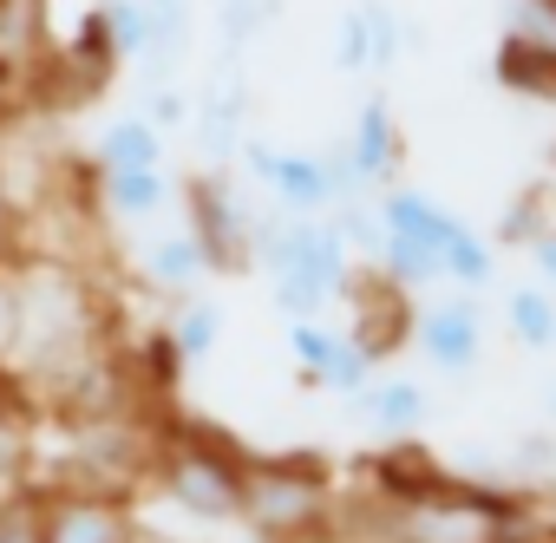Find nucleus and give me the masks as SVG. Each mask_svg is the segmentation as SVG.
<instances>
[{
    "label": "nucleus",
    "instance_id": "obj_33",
    "mask_svg": "<svg viewBox=\"0 0 556 543\" xmlns=\"http://www.w3.org/2000/svg\"><path fill=\"white\" fill-rule=\"evenodd\" d=\"M14 223H21V210H14V197H8V184H0V262L14 255Z\"/></svg>",
    "mask_w": 556,
    "mask_h": 543
},
{
    "label": "nucleus",
    "instance_id": "obj_13",
    "mask_svg": "<svg viewBox=\"0 0 556 543\" xmlns=\"http://www.w3.org/2000/svg\"><path fill=\"white\" fill-rule=\"evenodd\" d=\"M497 86L556 105V34H504L497 40Z\"/></svg>",
    "mask_w": 556,
    "mask_h": 543
},
{
    "label": "nucleus",
    "instance_id": "obj_23",
    "mask_svg": "<svg viewBox=\"0 0 556 543\" xmlns=\"http://www.w3.org/2000/svg\"><path fill=\"white\" fill-rule=\"evenodd\" d=\"M334 348H341V328H328L321 315L289 321V354H295V367H302V380H308V387L321 380V367L334 361Z\"/></svg>",
    "mask_w": 556,
    "mask_h": 543
},
{
    "label": "nucleus",
    "instance_id": "obj_9",
    "mask_svg": "<svg viewBox=\"0 0 556 543\" xmlns=\"http://www.w3.org/2000/svg\"><path fill=\"white\" fill-rule=\"evenodd\" d=\"M242 125H249V73H242V60L216 53V73L203 86V105H197V144H203L210 171L236 164V144L249 138Z\"/></svg>",
    "mask_w": 556,
    "mask_h": 543
},
{
    "label": "nucleus",
    "instance_id": "obj_38",
    "mask_svg": "<svg viewBox=\"0 0 556 543\" xmlns=\"http://www.w3.org/2000/svg\"><path fill=\"white\" fill-rule=\"evenodd\" d=\"M216 8H223V0H216Z\"/></svg>",
    "mask_w": 556,
    "mask_h": 543
},
{
    "label": "nucleus",
    "instance_id": "obj_18",
    "mask_svg": "<svg viewBox=\"0 0 556 543\" xmlns=\"http://www.w3.org/2000/svg\"><path fill=\"white\" fill-rule=\"evenodd\" d=\"M184 308H177V321L164 328L170 334V348H177V361L184 367H197V361H210V348L223 341V308L216 302H203V295H177Z\"/></svg>",
    "mask_w": 556,
    "mask_h": 543
},
{
    "label": "nucleus",
    "instance_id": "obj_19",
    "mask_svg": "<svg viewBox=\"0 0 556 543\" xmlns=\"http://www.w3.org/2000/svg\"><path fill=\"white\" fill-rule=\"evenodd\" d=\"M439 262H445V282H458V289H484L497 276V249L465 223H452V236L439 242Z\"/></svg>",
    "mask_w": 556,
    "mask_h": 543
},
{
    "label": "nucleus",
    "instance_id": "obj_16",
    "mask_svg": "<svg viewBox=\"0 0 556 543\" xmlns=\"http://www.w3.org/2000/svg\"><path fill=\"white\" fill-rule=\"evenodd\" d=\"M99 197H105L112 216L144 223V216H157V210L170 203V177H164V164H144V171H99Z\"/></svg>",
    "mask_w": 556,
    "mask_h": 543
},
{
    "label": "nucleus",
    "instance_id": "obj_35",
    "mask_svg": "<svg viewBox=\"0 0 556 543\" xmlns=\"http://www.w3.org/2000/svg\"><path fill=\"white\" fill-rule=\"evenodd\" d=\"M543 406H549V426H556V380L543 387Z\"/></svg>",
    "mask_w": 556,
    "mask_h": 543
},
{
    "label": "nucleus",
    "instance_id": "obj_1",
    "mask_svg": "<svg viewBox=\"0 0 556 543\" xmlns=\"http://www.w3.org/2000/svg\"><path fill=\"white\" fill-rule=\"evenodd\" d=\"M14 262V295H21V334L14 367L34 387H66L92 361H105V308L79 262L66 255H8Z\"/></svg>",
    "mask_w": 556,
    "mask_h": 543
},
{
    "label": "nucleus",
    "instance_id": "obj_8",
    "mask_svg": "<svg viewBox=\"0 0 556 543\" xmlns=\"http://www.w3.org/2000/svg\"><path fill=\"white\" fill-rule=\"evenodd\" d=\"M53 66V21L47 0H0V92L21 99Z\"/></svg>",
    "mask_w": 556,
    "mask_h": 543
},
{
    "label": "nucleus",
    "instance_id": "obj_4",
    "mask_svg": "<svg viewBox=\"0 0 556 543\" xmlns=\"http://www.w3.org/2000/svg\"><path fill=\"white\" fill-rule=\"evenodd\" d=\"M242 465H249V452L203 419H184L151 445V478L164 484V497L177 510H190L203 523H229L242 510Z\"/></svg>",
    "mask_w": 556,
    "mask_h": 543
},
{
    "label": "nucleus",
    "instance_id": "obj_31",
    "mask_svg": "<svg viewBox=\"0 0 556 543\" xmlns=\"http://www.w3.org/2000/svg\"><path fill=\"white\" fill-rule=\"evenodd\" d=\"M517 471H556V439L549 432H530V439H517V458H510Z\"/></svg>",
    "mask_w": 556,
    "mask_h": 543
},
{
    "label": "nucleus",
    "instance_id": "obj_5",
    "mask_svg": "<svg viewBox=\"0 0 556 543\" xmlns=\"http://www.w3.org/2000/svg\"><path fill=\"white\" fill-rule=\"evenodd\" d=\"M184 210H190V236L210 255V276H242L249 268V216H255L242 203V190L223 171H210V177L184 184Z\"/></svg>",
    "mask_w": 556,
    "mask_h": 543
},
{
    "label": "nucleus",
    "instance_id": "obj_26",
    "mask_svg": "<svg viewBox=\"0 0 556 543\" xmlns=\"http://www.w3.org/2000/svg\"><path fill=\"white\" fill-rule=\"evenodd\" d=\"M374 367H380V361H374L361 341H348V334H341V348H334V361L321 367V380H315V387H321V393H348V400H354V393L374 380Z\"/></svg>",
    "mask_w": 556,
    "mask_h": 543
},
{
    "label": "nucleus",
    "instance_id": "obj_32",
    "mask_svg": "<svg viewBox=\"0 0 556 543\" xmlns=\"http://www.w3.org/2000/svg\"><path fill=\"white\" fill-rule=\"evenodd\" d=\"M523 249H530V262H536V276H543V282L556 289V229H543V236H530Z\"/></svg>",
    "mask_w": 556,
    "mask_h": 543
},
{
    "label": "nucleus",
    "instance_id": "obj_30",
    "mask_svg": "<svg viewBox=\"0 0 556 543\" xmlns=\"http://www.w3.org/2000/svg\"><path fill=\"white\" fill-rule=\"evenodd\" d=\"M184 112H190V105H184V92H177L170 79H151V92H144V112H138V118H151L157 131H170V125H184Z\"/></svg>",
    "mask_w": 556,
    "mask_h": 543
},
{
    "label": "nucleus",
    "instance_id": "obj_17",
    "mask_svg": "<svg viewBox=\"0 0 556 543\" xmlns=\"http://www.w3.org/2000/svg\"><path fill=\"white\" fill-rule=\"evenodd\" d=\"M92 164H99V171H144V164H164V131H157L151 118H118V125H105Z\"/></svg>",
    "mask_w": 556,
    "mask_h": 543
},
{
    "label": "nucleus",
    "instance_id": "obj_20",
    "mask_svg": "<svg viewBox=\"0 0 556 543\" xmlns=\"http://www.w3.org/2000/svg\"><path fill=\"white\" fill-rule=\"evenodd\" d=\"M504 315H510V334L523 348H556V295L549 289H510Z\"/></svg>",
    "mask_w": 556,
    "mask_h": 543
},
{
    "label": "nucleus",
    "instance_id": "obj_6",
    "mask_svg": "<svg viewBox=\"0 0 556 543\" xmlns=\"http://www.w3.org/2000/svg\"><path fill=\"white\" fill-rule=\"evenodd\" d=\"M236 157L275 197V210H289V216H328L334 210V171H328L321 151H275L262 138H242Z\"/></svg>",
    "mask_w": 556,
    "mask_h": 543
},
{
    "label": "nucleus",
    "instance_id": "obj_24",
    "mask_svg": "<svg viewBox=\"0 0 556 543\" xmlns=\"http://www.w3.org/2000/svg\"><path fill=\"white\" fill-rule=\"evenodd\" d=\"M361 21H367V73H387L406 53V27L387 0H361Z\"/></svg>",
    "mask_w": 556,
    "mask_h": 543
},
{
    "label": "nucleus",
    "instance_id": "obj_10",
    "mask_svg": "<svg viewBox=\"0 0 556 543\" xmlns=\"http://www.w3.org/2000/svg\"><path fill=\"white\" fill-rule=\"evenodd\" d=\"M413 341L439 374H465L478 367L484 348V321H478V295H439L426 308H413Z\"/></svg>",
    "mask_w": 556,
    "mask_h": 543
},
{
    "label": "nucleus",
    "instance_id": "obj_37",
    "mask_svg": "<svg viewBox=\"0 0 556 543\" xmlns=\"http://www.w3.org/2000/svg\"><path fill=\"white\" fill-rule=\"evenodd\" d=\"M255 543H282V536H255Z\"/></svg>",
    "mask_w": 556,
    "mask_h": 543
},
{
    "label": "nucleus",
    "instance_id": "obj_28",
    "mask_svg": "<svg viewBox=\"0 0 556 543\" xmlns=\"http://www.w3.org/2000/svg\"><path fill=\"white\" fill-rule=\"evenodd\" d=\"M334 66L341 73H367V21H361V8H348L341 27H334Z\"/></svg>",
    "mask_w": 556,
    "mask_h": 543
},
{
    "label": "nucleus",
    "instance_id": "obj_11",
    "mask_svg": "<svg viewBox=\"0 0 556 543\" xmlns=\"http://www.w3.org/2000/svg\"><path fill=\"white\" fill-rule=\"evenodd\" d=\"M348 157H354V171H361V184H367V190H387V184L400 177L406 138H400V118H393V105H387L380 92L361 105L354 138H348Z\"/></svg>",
    "mask_w": 556,
    "mask_h": 543
},
{
    "label": "nucleus",
    "instance_id": "obj_2",
    "mask_svg": "<svg viewBox=\"0 0 556 543\" xmlns=\"http://www.w3.org/2000/svg\"><path fill=\"white\" fill-rule=\"evenodd\" d=\"M530 510L504 484L439 478L413 497H361L334 504V543H530Z\"/></svg>",
    "mask_w": 556,
    "mask_h": 543
},
{
    "label": "nucleus",
    "instance_id": "obj_36",
    "mask_svg": "<svg viewBox=\"0 0 556 543\" xmlns=\"http://www.w3.org/2000/svg\"><path fill=\"white\" fill-rule=\"evenodd\" d=\"M14 484H21V478H14V471H8V465H0V497H8V491H14Z\"/></svg>",
    "mask_w": 556,
    "mask_h": 543
},
{
    "label": "nucleus",
    "instance_id": "obj_15",
    "mask_svg": "<svg viewBox=\"0 0 556 543\" xmlns=\"http://www.w3.org/2000/svg\"><path fill=\"white\" fill-rule=\"evenodd\" d=\"M144 276H151L164 295H190V289L210 276V255H203V242H197L190 229H170V236H157V242L144 249Z\"/></svg>",
    "mask_w": 556,
    "mask_h": 543
},
{
    "label": "nucleus",
    "instance_id": "obj_7",
    "mask_svg": "<svg viewBox=\"0 0 556 543\" xmlns=\"http://www.w3.org/2000/svg\"><path fill=\"white\" fill-rule=\"evenodd\" d=\"M47 517V543H125L138 530V510L125 491H99V484H66L53 497H40Z\"/></svg>",
    "mask_w": 556,
    "mask_h": 543
},
{
    "label": "nucleus",
    "instance_id": "obj_14",
    "mask_svg": "<svg viewBox=\"0 0 556 543\" xmlns=\"http://www.w3.org/2000/svg\"><path fill=\"white\" fill-rule=\"evenodd\" d=\"M144 14H151V40H144L138 66L151 79H177V66L190 53V0H144Z\"/></svg>",
    "mask_w": 556,
    "mask_h": 543
},
{
    "label": "nucleus",
    "instance_id": "obj_3",
    "mask_svg": "<svg viewBox=\"0 0 556 543\" xmlns=\"http://www.w3.org/2000/svg\"><path fill=\"white\" fill-rule=\"evenodd\" d=\"M255 536L282 543H334V484L315 452L295 458H249L242 465V510Z\"/></svg>",
    "mask_w": 556,
    "mask_h": 543
},
{
    "label": "nucleus",
    "instance_id": "obj_22",
    "mask_svg": "<svg viewBox=\"0 0 556 543\" xmlns=\"http://www.w3.org/2000/svg\"><path fill=\"white\" fill-rule=\"evenodd\" d=\"M99 27H105V47L112 60H138L144 40H151V14H144V0H99Z\"/></svg>",
    "mask_w": 556,
    "mask_h": 543
},
{
    "label": "nucleus",
    "instance_id": "obj_21",
    "mask_svg": "<svg viewBox=\"0 0 556 543\" xmlns=\"http://www.w3.org/2000/svg\"><path fill=\"white\" fill-rule=\"evenodd\" d=\"M282 14V0H223L216 8V53H229V60H242V47Z\"/></svg>",
    "mask_w": 556,
    "mask_h": 543
},
{
    "label": "nucleus",
    "instance_id": "obj_12",
    "mask_svg": "<svg viewBox=\"0 0 556 543\" xmlns=\"http://www.w3.org/2000/svg\"><path fill=\"white\" fill-rule=\"evenodd\" d=\"M354 413L380 432V439H419L432 419V393L419 380H367L354 393Z\"/></svg>",
    "mask_w": 556,
    "mask_h": 543
},
{
    "label": "nucleus",
    "instance_id": "obj_29",
    "mask_svg": "<svg viewBox=\"0 0 556 543\" xmlns=\"http://www.w3.org/2000/svg\"><path fill=\"white\" fill-rule=\"evenodd\" d=\"M14 334H21V295H14V262H0V367H14Z\"/></svg>",
    "mask_w": 556,
    "mask_h": 543
},
{
    "label": "nucleus",
    "instance_id": "obj_25",
    "mask_svg": "<svg viewBox=\"0 0 556 543\" xmlns=\"http://www.w3.org/2000/svg\"><path fill=\"white\" fill-rule=\"evenodd\" d=\"M0 543H47V517H40V491L14 484L0 497Z\"/></svg>",
    "mask_w": 556,
    "mask_h": 543
},
{
    "label": "nucleus",
    "instance_id": "obj_27",
    "mask_svg": "<svg viewBox=\"0 0 556 543\" xmlns=\"http://www.w3.org/2000/svg\"><path fill=\"white\" fill-rule=\"evenodd\" d=\"M543 229H556V223H549V184H536L530 197H517V203L504 210V229H497V236L523 249V242H530V236H543Z\"/></svg>",
    "mask_w": 556,
    "mask_h": 543
},
{
    "label": "nucleus",
    "instance_id": "obj_34",
    "mask_svg": "<svg viewBox=\"0 0 556 543\" xmlns=\"http://www.w3.org/2000/svg\"><path fill=\"white\" fill-rule=\"evenodd\" d=\"M125 543H170V536H157V530H144V523H138V530H131Z\"/></svg>",
    "mask_w": 556,
    "mask_h": 543
}]
</instances>
